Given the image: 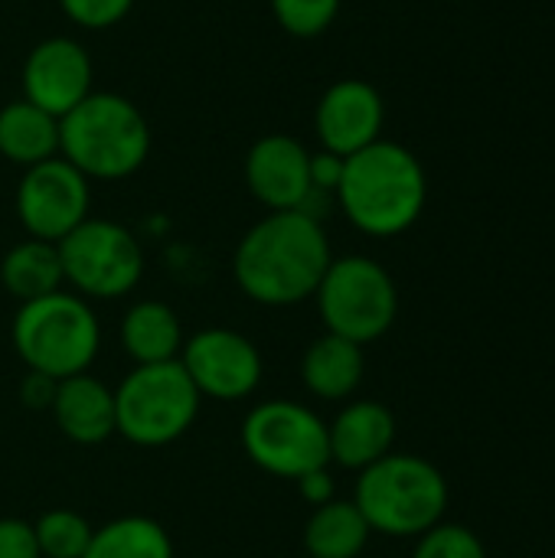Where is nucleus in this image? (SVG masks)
Here are the masks:
<instances>
[{
  "label": "nucleus",
  "instance_id": "6e6552de",
  "mask_svg": "<svg viewBox=\"0 0 555 558\" xmlns=\"http://www.w3.org/2000/svg\"><path fill=\"white\" fill-rule=\"evenodd\" d=\"M242 448L255 468L281 481L330 468L327 422L314 409L288 399H268L245 415Z\"/></svg>",
  "mask_w": 555,
  "mask_h": 558
},
{
  "label": "nucleus",
  "instance_id": "f3484780",
  "mask_svg": "<svg viewBox=\"0 0 555 558\" xmlns=\"http://www.w3.org/2000/svg\"><path fill=\"white\" fill-rule=\"evenodd\" d=\"M366 373L363 347L334 333L317 337L301 356V383L314 399L343 402L350 399Z\"/></svg>",
  "mask_w": 555,
  "mask_h": 558
},
{
  "label": "nucleus",
  "instance_id": "ddd939ff",
  "mask_svg": "<svg viewBox=\"0 0 555 558\" xmlns=\"http://www.w3.org/2000/svg\"><path fill=\"white\" fill-rule=\"evenodd\" d=\"M245 183L268 213H307L314 193L311 150L291 134H265L245 154Z\"/></svg>",
  "mask_w": 555,
  "mask_h": 558
},
{
  "label": "nucleus",
  "instance_id": "cd10ccee",
  "mask_svg": "<svg viewBox=\"0 0 555 558\" xmlns=\"http://www.w3.org/2000/svg\"><path fill=\"white\" fill-rule=\"evenodd\" d=\"M56 386H59L56 379L26 369V376H23V383H20V402H23L26 409H33V412H49V405H52V399H56Z\"/></svg>",
  "mask_w": 555,
  "mask_h": 558
},
{
  "label": "nucleus",
  "instance_id": "f257e3e1",
  "mask_svg": "<svg viewBox=\"0 0 555 558\" xmlns=\"http://www.w3.org/2000/svg\"><path fill=\"white\" fill-rule=\"evenodd\" d=\"M330 262V239L321 219L301 209L268 213L239 239L232 278L249 301L291 307L314 298Z\"/></svg>",
  "mask_w": 555,
  "mask_h": 558
},
{
  "label": "nucleus",
  "instance_id": "9d476101",
  "mask_svg": "<svg viewBox=\"0 0 555 558\" xmlns=\"http://www.w3.org/2000/svg\"><path fill=\"white\" fill-rule=\"evenodd\" d=\"M92 180L82 177L65 157L26 167L16 183V219L29 239L59 245L75 226L88 219Z\"/></svg>",
  "mask_w": 555,
  "mask_h": 558
},
{
  "label": "nucleus",
  "instance_id": "5701e85b",
  "mask_svg": "<svg viewBox=\"0 0 555 558\" xmlns=\"http://www.w3.org/2000/svg\"><path fill=\"white\" fill-rule=\"evenodd\" d=\"M39 558H82L92 543V526L75 510H49L33 523Z\"/></svg>",
  "mask_w": 555,
  "mask_h": 558
},
{
  "label": "nucleus",
  "instance_id": "39448f33",
  "mask_svg": "<svg viewBox=\"0 0 555 558\" xmlns=\"http://www.w3.org/2000/svg\"><path fill=\"white\" fill-rule=\"evenodd\" d=\"M10 337L23 366L56 383L88 373L101 347V327L92 304L72 291L20 304Z\"/></svg>",
  "mask_w": 555,
  "mask_h": 558
},
{
  "label": "nucleus",
  "instance_id": "9b49d317",
  "mask_svg": "<svg viewBox=\"0 0 555 558\" xmlns=\"http://www.w3.org/2000/svg\"><path fill=\"white\" fill-rule=\"evenodd\" d=\"M180 366L193 379L196 392L216 402L249 399L265 373L258 347L229 327H206L183 343Z\"/></svg>",
  "mask_w": 555,
  "mask_h": 558
},
{
  "label": "nucleus",
  "instance_id": "f8f14e48",
  "mask_svg": "<svg viewBox=\"0 0 555 558\" xmlns=\"http://www.w3.org/2000/svg\"><path fill=\"white\" fill-rule=\"evenodd\" d=\"M20 82L26 101L39 105L56 118H65L79 101H85L95 92V65L79 39L49 36L29 49Z\"/></svg>",
  "mask_w": 555,
  "mask_h": 558
},
{
  "label": "nucleus",
  "instance_id": "412c9836",
  "mask_svg": "<svg viewBox=\"0 0 555 558\" xmlns=\"http://www.w3.org/2000/svg\"><path fill=\"white\" fill-rule=\"evenodd\" d=\"M373 530L353 500L314 507L304 523V553L311 558H360Z\"/></svg>",
  "mask_w": 555,
  "mask_h": 558
},
{
  "label": "nucleus",
  "instance_id": "2eb2a0df",
  "mask_svg": "<svg viewBox=\"0 0 555 558\" xmlns=\"http://www.w3.org/2000/svg\"><path fill=\"white\" fill-rule=\"evenodd\" d=\"M327 445H330V464H340L360 474L379 458L393 454L396 415L383 402H373V399L350 402L327 425Z\"/></svg>",
  "mask_w": 555,
  "mask_h": 558
},
{
  "label": "nucleus",
  "instance_id": "4468645a",
  "mask_svg": "<svg viewBox=\"0 0 555 558\" xmlns=\"http://www.w3.org/2000/svg\"><path fill=\"white\" fill-rule=\"evenodd\" d=\"M386 121L383 95L363 78L334 82L314 111V131L327 154L350 157L379 141Z\"/></svg>",
  "mask_w": 555,
  "mask_h": 558
},
{
  "label": "nucleus",
  "instance_id": "393cba45",
  "mask_svg": "<svg viewBox=\"0 0 555 558\" xmlns=\"http://www.w3.org/2000/svg\"><path fill=\"white\" fill-rule=\"evenodd\" d=\"M412 558H487L481 536L461 523H438L415 539Z\"/></svg>",
  "mask_w": 555,
  "mask_h": 558
},
{
  "label": "nucleus",
  "instance_id": "c85d7f7f",
  "mask_svg": "<svg viewBox=\"0 0 555 558\" xmlns=\"http://www.w3.org/2000/svg\"><path fill=\"white\" fill-rule=\"evenodd\" d=\"M294 484H298V490H301V500H307L311 507H324V504L337 500V484H334V477H330L327 468L311 471V474L298 477Z\"/></svg>",
  "mask_w": 555,
  "mask_h": 558
},
{
  "label": "nucleus",
  "instance_id": "1a4fd4ad",
  "mask_svg": "<svg viewBox=\"0 0 555 558\" xmlns=\"http://www.w3.org/2000/svg\"><path fill=\"white\" fill-rule=\"evenodd\" d=\"M62 278L85 301L128 298L144 278V248L134 232L111 219H85L59 242Z\"/></svg>",
  "mask_w": 555,
  "mask_h": 558
},
{
  "label": "nucleus",
  "instance_id": "bb28decb",
  "mask_svg": "<svg viewBox=\"0 0 555 558\" xmlns=\"http://www.w3.org/2000/svg\"><path fill=\"white\" fill-rule=\"evenodd\" d=\"M0 558H39L33 523L13 517L0 520Z\"/></svg>",
  "mask_w": 555,
  "mask_h": 558
},
{
  "label": "nucleus",
  "instance_id": "a211bd4d",
  "mask_svg": "<svg viewBox=\"0 0 555 558\" xmlns=\"http://www.w3.org/2000/svg\"><path fill=\"white\" fill-rule=\"evenodd\" d=\"M183 324L164 301H137L121 317V350L134 366L173 363L183 353Z\"/></svg>",
  "mask_w": 555,
  "mask_h": 558
},
{
  "label": "nucleus",
  "instance_id": "a878e982",
  "mask_svg": "<svg viewBox=\"0 0 555 558\" xmlns=\"http://www.w3.org/2000/svg\"><path fill=\"white\" fill-rule=\"evenodd\" d=\"M59 7L82 29H108L131 13L134 0H59Z\"/></svg>",
  "mask_w": 555,
  "mask_h": 558
},
{
  "label": "nucleus",
  "instance_id": "7ed1b4c3",
  "mask_svg": "<svg viewBox=\"0 0 555 558\" xmlns=\"http://www.w3.org/2000/svg\"><path fill=\"white\" fill-rule=\"evenodd\" d=\"M150 154V124L118 92H92L59 118V157L88 180H124Z\"/></svg>",
  "mask_w": 555,
  "mask_h": 558
},
{
  "label": "nucleus",
  "instance_id": "20e7f679",
  "mask_svg": "<svg viewBox=\"0 0 555 558\" xmlns=\"http://www.w3.org/2000/svg\"><path fill=\"white\" fill-rule=\"evenodd\" d=\"M445 474L419 454H386L357 477L353 504L373 533L419 539L448 513Z\"/></svg>",
  "mask_w": 555,
  "mask_h": 558
},
{
  "label": "nucleus",
  "instance_id": "0eeeda50",
  "mask_svg": "<svg viewBox=\"0 0 555 558\" xmlns=\"http://www.w3.org/2000/svg\"><path fill=\"white\" fill-rule=\"evenodd\" d=\"M314 298L327 333L360 347L386 337L399 317V288L393 275L366 255L334 258Z\"/></svg>",
  "mask_w": 555,
  "mask_h": 558
},
{
  "label": "nucleus",
  "instance_id": "4be33fe9",
  "mask_svg": "<svg viewBox=\"0 0 555 558\" xmlns=\"http://www.w3.org/2000/svg\"><path fill=\"white\" fill-rule=\"evenodd\" d=\"M82 558H173V543L150 517H118L92 533Z\"/></svg>",
  "mask_w": 555,
  "mask_h": 558
},
{
  "label": "nucleus",
  "instance_id": "b1692460",
  "mask_svg": "<svg viewBox=\"0 0 555 558\" xmlns=\"http://www.w3.org/2000/svg\"><path fill=\"white\" fill-rule=\"evenodd\" d=\"M340 3L343 0H272V13L285 33L298 39H314L334 26Z\"/></svg>",
  "mask_w": 555,
  "mask_h": 558
},
{
  "label": "nucleus",
  "instance_id": "aec40b11",
  "mask_svg": "<svg viewBox=\"0 0 555 558\" xmlns=\"http://www.w3.org/2000/svg\"><path fill=\"white\" fill-rule=\"evenodd\" d=\"M0 284L20 304L62 291L65 278H62L59 245L26 235L0 258Z\"/></svg>",
  "mask_w": 555,
  "mask_h": 558
},
{
  "label": "nucleus",
  "instance_id": "423d86ee",
  "mask_svg": "<svg viewBox=\"0 0 555 558\" xmlns=\"http://www.w3.org/2000/svg\"><path fill=\"white\" fill-rule=\"evenodd\" d=\"M200 402L180 360L134 366L114 389V435L137 448L173 445L193 428Z\"/></svg>",
  "mask_w": 555,
  "mask_h": 558
},
{
  "label": "nucleus",
  "instance_id": "6ab92c4d",
  "mask_svg": "<svg viewBox=\"0 0 555 558\" xmlns=\"http://www.w3.org/2000/svg\"><path fill=\"white\" fill-rule=\"evenodd\" d=\"M0 157L16 167H36L59 157V118L16 98L0 108Z\"/></svg>",
  "mask_w": 555,
  "mask_h": 558
},
{
  "label": "nucleus",
  "instance_id": "dca6fc26",
  "mask_svg": "<svg viewBox=\"0 0 555 558\" xmlns=\"http://www.w3.org/2000/svg\"><path fill=\"white\" fill-rule=\"evenodd\" d=\"M49 412L72 445L92 448L114 435V389L92 373L59 379Z\"/></svg>",
  "mask_w": 555,
  "mask_h": 558
},
{
  "label": "nucleus",
  "instance_id": "f03ea898",
  "mask_svg": "<svg viewBox=\"0 0 555 558\" xmlns=\"http://www.w3.org/2000/svg\"><path fill=\"white\" fill-rule=\"evenodd\" d=\"M334 196L353 229L373 239H393L419 222L429 199V180L409 147L379 137L343 157Z\"/></svg>",
  "mask_w": 555,
  "mask_h": 558
}]
</instances>
